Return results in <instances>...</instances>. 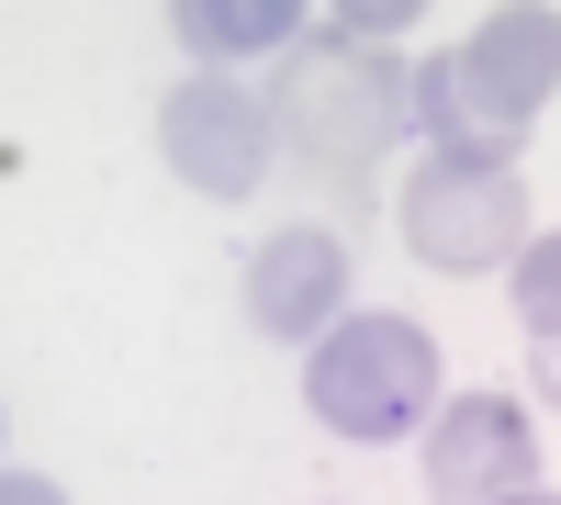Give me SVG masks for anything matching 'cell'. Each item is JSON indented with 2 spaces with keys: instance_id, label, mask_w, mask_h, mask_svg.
Masks as SVG:
<instances>
[{
  "instance_id": "1",
  "label": "cell",
  "mask_w": 561,
  "mask_h": 505,
  "mask_svg": "<svg viewBox=\"0 0 561 505\" xmlns=\"http://www.w3.org/2000/svg\"><path fill=\"white\" fill-rule=\"evenodd\" d=\"M550 57H561L550 0H505L460 57H427L404 79V102H415V124L438 147H517L539 124V102H550Z\"/></svg>"
},
{
  "instance_id": "2",
  "label": "cell",
  "mask_w": 561,
  "mask_h": 505,
  "mask_svg": "<svg viewBox=\"0 0 561 505\" xmlns=\"http://www.w3.org/2000/svg\"><path fill=\"white\" fill-rule=\"evenodd\" d=\"M270 113H280V147L314 180H348L359 192L370 158H382L393 124H404V68L382 57V34H325V45H293Z\"/></svg>"
},
{
  "instance_id": "3",
  "label": "cell",
  "mask_w": 561,
  "mask_h": 505,
  "mask_svg": "<svg viewBox=\"0 0 561 505\" xmlns=\"http://www.w3.org/2000/svg\"><path fill=\"white\" fill-rule=\"evenodd\" d=\"M304 404L337 438H359V449L427 427V404H438V337L415 326V314H348V326L325 314L314 359H304Z\"/></svg>"
},
{
  "instance_id": "4",
  "label": "cell",
  "mask_w": 561,
  "mask_h": 505,
  "mask_svg": "<svg viewBox=\"0 0 561 505\" xmlns=\"http://www.w3.org/2000/svg\"><path fill=\"white\" fill-rule=\"evenodd\" d=\"M517 225H528V203H517L505 147H438L404 180V248L427 269H483L517 248Z\"/></svg>"
},
{
  "instance_id": "5",
  "label": "cell",
  "mask_w": 561,
  "mask_h": 505,
  "mask_svg": "<svg viewBox=\"0 0 561 505\" xmlns=\"http://www.w3.org/2000/svg\"><path fill=\"white\" fill-rule=\"evenodd\" d=\"M158 147H169V169L192 180L203 203H248L259 192V158H270V113L248 102L237 79H180L169 102H158Z\"/></svg>"
},
{
  "instance_id": "6",
  "label": "cell",
  "mask_w": 561,
  "mask_h": 505,
  "mask_svg": "<svg viewBox=\"0 0 561 505\" xmlns=\"http://www.w3.org/2000/svg\"><path fill=\"white\" fill-rule=\"evenodd\" d=\"M427 494H449V505L539 494V427H528V404H505V393L449 404L438 438H427Z\"/></svg>"
},
{
  "instance_id": "7",
  "label": "cell",
  "mask_w": 561,
  "mask_h": 505,
  "mask_svg": "<svg viewBox=\"0 0 561 505\" xmlns=\"http://www.w3.org/2000/svg\"><path fill=\"white\" fill-rule=\"evenodd\" d=\"M348 303V237L337 225H280L248 259V326L259 337H314Z\"/></svg>"
},
{
  "instance_id": "8",
  "label": "cell",
  "mask_w": 561,
  "mask_h": 505,
  "mask_svg": "<svg viewBox=\"0 0 561 505\" xmlns=\"http://www.w3.org/2000/svg\"><path fill=\"white\" fill-rule=\"evenodd\" d=\"M169 23H180V45L192 57H270V45H293V23H304V0H169Z\"/></svg>"
},
{
  "instance_id": "9",
  "label": "cell",
  "mask_w": 561,
  "mask_h": 505,
  "mask_svg": "<svg viewBox=\"0 0 561 505\" xmlns=\"http://www.w3.org/2000/svg\"><path fill=\"white\" fill-rule=\"evenodd\" d=\"M550 269H561V248L539 237V248H528V269H517V303H528V326H539V337H550Z\"/></svg>"
},
{
  "instance_id": "10",
  "label": "cell",
  "mask_w": 561,
  "mask_h": 505,
  "mask_svg": "<svg viewBox=\"0 0 561 505\" xmlns=\"http://www.w3.org/2000/svg\"><path fill=\"white\" fill-rule=\"evenodd\" d=\"M415 12H427V0H337V23H348V34H404Z\"/></svg>"
}]
</instances>
